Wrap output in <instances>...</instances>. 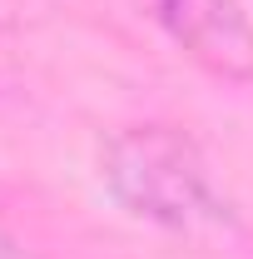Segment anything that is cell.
Returning <instances> with one entry per match:
<instances>
[{
  "mask_svg": "<svg viewBox=\"0 0 253 259\" xmlns=\"http://www.w3.org/2000/svg\"><path fill=\"white\" fill-rule=\"evenodd\" d=\"M159 20L204 70L253 80V20L238 0H159Z\"/></svg>",
  "mask_w": 253,
  "mask_h": 259,
  "instance_id": "2",
  "label": "cell"
},
{
  "mask_svg": "<svg viewBox=\"0 0 253 259\" xmlns=\"http://www.w3.org/2000/svg\"><path fill=\"white\" fill-rule=\"evenodd\" d=\"M104 190L134 220L159 229H209L223 220V194L209 175L204 150L174 125H129L99 155Z\"/></svg>",
  "mask_w": 253,
  "mask_h": 259,
  "instance_id": "1",
  "label": "cell"
}]
</instances>
